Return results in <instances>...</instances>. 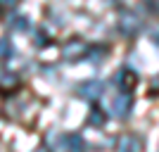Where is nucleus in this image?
<instances>
[{
  "label": "nucleus",
  "mask_w": 159,
  "mask_h": 152,
  "mask_svg": "<svg viewBox=\"0 0 159 152\" xmlns=\"http://www.w3.org/2000/svg\"><path fill=\"white\" fill-rule=\"evenodd\" d=\"M105 88H107L105 81L90 79V81H83V83L76 88V93H79V98H83V100H98V98L105 95Z\"/></svg>",
  "instance_id": "obj_2"
},
{
  "label": "nucleus",
  "mask_w": 159,
  "mask_h": 152,
  "mask_svg": "<svg viewBox=\"0 0 159 152\" xmlns=\"http://www.w3.org/2000/svg\"><path fill=\"white\" fill-rule=\"evenodd\" d=\"M10 29H14V31H29L31 29V19L24 17V14H17V17L10 19Z\"/></svg>",
  "instance_id": "obj_9"
},
{
  "label": "nucleus",
  "mask_w": 159,
  "mask_h": 152,
  "mask_svg": "<svg viewBox=\"0 0 159 152\" xmlns=\"http://www.w3.org/2000/svg\"><path fill=\"white\" fill-rule=\"evenodd\" d=\"M19 83V76L12 71H0V86L2 88H14Z\"/></svg>",
  "instance_id": "obj_11"
},
{
  "label": "nucleus",
  "mask_w": 159,
  "mask_h": 152,
  "mask_svg": "<svg viewBox=\"0 0 159 152\" xmlns=\"http://www.w3.org/2000/svg\"><path fill=\"white\" fill-rule=\"evenodd\" d=\"M109 109H112V114L116 119H128V117H131V109H133V98L126 90H121L119 95H114Z\"/></svg>",
  "instance_id": "obj_3"
},
{
  "label": "nucleus",
  "mask_w": 159,
  "mask_h": 152,
  "mask_svg": "<svg viewBox=\"0 0 159 152\" xmlns=\"http://www.w3.org/2000/svg\"><path fill=\"white\" fill-rule=\"evenodd\" d=\"M150 93H152V95H157V93H159V76H154V79H152V86H150Z\"/></svg>",
  "instance_id": "obj_14"
},
{
  "label": "nucleus",
  "mask_w": 159,
  "mask_h": 152,
  "mask_svg": "<svg viewBox=\"0 0 159 152\" xmlns=\"http://www.w3.org/2000/svg\"><path fill=\"white\" fill-rule=\"evenodd\" d=\"M114 83L121 88V90H131L135 83H138V76H135V71L133 69H119L116 71V76H114Z\"/></svg>",
  "instance_id": "obj_6"
},
{
  "label": "nucleus",
  "mask_w": 159,
  "mask_h": 152,
  "mask_svg": "<svg viewBox=\"0 0 159 152\" xmlns=\"http://www.w3.org/2000/svg\"><path fill=\"white\" fill-rule=\"evenodd\" d=\"M154 45L159 48V33H157V36H154Z\"/></svg>",
  "instance_id": "obj_17"
},
{
  "label": "nucleus",
  "mask_w": 159,
  "mask_h": 152,
  "mask_svg": "<svg viewBox=\"0 0 159 152\" xmlns=\"http://www.w3.org/2000/svg\"><path fill=\"white\" fill-rule=\"evenodd\" d=\"M17 2H19V0H0V5H2V7H14Z\"/></svg>",
  "instance_id": "obj_15"
},
{
  "label": "nucleus",
  "mask_w": 159,
  "mask_h": 152,
  "mask_svg": "<svg viewBox=\"0 0 159 152\" xmlns=\"http://www.w3.org/2000/svg\"><path fill=\"white\" fill-rule=\"evenodd\" d=\"M36 45L43 48V45H50V33H45L43 29H40L38 33H36Z\"/></svg>",
  "instance_id": "obj_13"
},
{
  "label": "nucleus",
  "mask_w": 159,
  "mask_h": 152,
  "mask_svg": "<svg viewBox=\"0 0 159 152\" xmlns=\"http://www.w3.org/2000/svg\"><path fill=\"white\" fill-rule=\"evenodd\" d=\"M105 121H107V114L102 112V109H98V107H93V112L88 117V124L98 128V126H105Z\"/></svg>",
  "instance_id": "obj_10"
},
{
  "label": "nucleus",
  "mask_w": 159,
  "mask_h": 152,
  "mask_svg": "<svg viewBox=\"0 0 159 152\" xmlns=\"http://www.w3.org/2000/svg\"><path fill=\"white\" fill-rule=\"evenodd\" d=\"M109 48L102 45V43H98V45H88V53H86V60L88 62H93V64H100V62L105 60V55Z\"/></svg>",
  "instance_id": "obj_8"
},
{
  "label": "nucleus",
  "mask_w": 159,
  "mask_h": 152,
  "mask_svg": "<svg viewBox=\"0 0 159 152\" xmlns=\"http://www.w3.org/2000/svg\"><path fill=\"white\" fill-rule=\"evenodd\" d=\"M116 150L119 152H143V140H140L138 136H133V133H126V136L119 138Z\"/></svg>",
  "instance_id": "obj_5"
},
{
  "label": "nucleus",
  "mask_w": 159,
  "mask_h": 152,
  "mask_svg": "<svg viewBox=\"0 0 159 152\" xmlns=\"http://www.w3.org/2000/svg\"><path fill=\"white\" fill-rule=\"evenodd\" d=\"M14 55V45L10 38H0V60H10Z\"/></svg>",
  "instance_id": "obj_12"
},
{
  "label": "nucleus",
  "mask_w": 159,
  "mask_h": 152,
  "mask_svg": "<svg viewBox=\"0 0 159 152\" xmlns=\"http://www.w3.org/2000/svg\"><path fill=\"white\" fill-rule=\"evenodd\" d=\"M62 145H64L66 152H86V147H88L81 133H69V136H64V138H62Z\"/></svg>",
  "instance_id": "obj_7"
},
{
  "label": "nucleus",
  "mask_w": 159,
  "mask_h": 152,
  "mask_svg": "<svg viewBox=\"0 0 159 152\" xmlns=\"http://www.w3.org/2000/svg\"><path fill=\"white\" fill-rule=\"evenodd\" d=\"M119 31L126 36V38H135L140 31H143V19L133 10H124L119 17Z\"/></svg>",
  "instance_id": "obj_1"
},
{
  "label": "nucleus",
  "mask_w": 159,
  "mask_h": 152,
  "mask_svg": "<svg viewBox=\"0 0 159 152\" xmlns=\"http://www.w3.org/2000/svg\"><path fill=\"white\" fill-rule=\"evenodd\" d=\"M33 152H50V147H45V145H40V147H36Z\"/></svg>",
  "instance_id": "obj_16"
},
{
  "label": "nucleus",
  "mask_w": 159,
  "mask_h": 152,
  "mask_svg": "<svg viewBox=\"0 0 159 152\" xmlns=\"http://www.w3.org/2000/svg\"><path fill=\"white\" fill-rule=\"evenodd\" d=\"M86 53H88V45H86L81 38H71V40L64 45V57H66L69 62L83 60V57H86Z\"/></svg>",
  "instance_id": "obj_4"
}]
</instances>
